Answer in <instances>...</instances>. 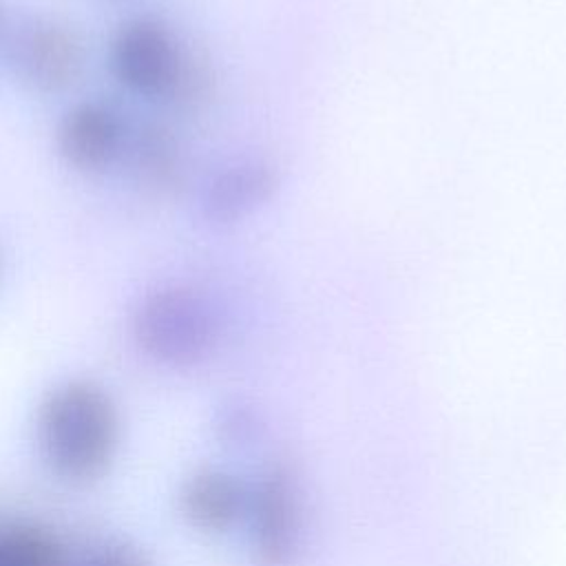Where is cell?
Listing matches in <instances>:
<instances>
[{
  "mask_svg": "<svg viewBox=\"0 0 566 566\" xmlns=\"http://www.w3.org/2000/svg\"><path fill=\"white\" fill-rule=\"evenodd\" d=\"M38 444L46 467L66 482H91L113 462L119 444V411L95 380L55 385L38 411Z\"/></svg>",
  "mask_w": 566,
  "mask_h": 566,
  "instance_id": "1",
  "label": "cell"
},
{
  "mask_svg": "<svg viewBox=\"0 0 566 566\" xmlns=\"http://www.w3.org/2000/svg\"><path fill=\"white\" fill-rule=\"evenodd\" d=\"M111 69L130 93L192 111L214 88L210 64L155 15H135L119 24L111 40Z\"/></svg>",
  "mask_w": 566,
  "mask_h": 566,
  "instance_id": "2",
  "label": "cell"
},
{
  "mask_svg": "<svg viewBox=\"0 0 566 566\" xmlns=\"http://www.w3.org/2000/svg\"><path fill=\"white\" fill-rule=\"evenodd\" d=\"M221 316L214 303L190 285H164L148 292L133 314V336L155 363L188 369L206 363L221 343Z\"/></svg>",
  "mask_w": 566,
  "mask_h": 566,
  "instance_id": "3",
  "label": "cell"
},
{
  "mask_svg": "<svg viewBox=\"0 0 566 566\" xmlns=\"http://www.w3.org/2000/svg\"><path fill=\"white\" fill-rule=\"evenodd\" d=\"M84 42L60 20L38 18L11 40V66L22 84L38 93H64L84 71Z\"/></svg>",
  "mask_w": 566,
  "mask_h": 566,
  "instance_id": "4",
  "label": "cell"
},
{
  "mask_svg": "<svg viewBox=\"0 0 566 566\" xmlns=\"http://www.w3.org/2000/svg\"><path fill=\"white\" fill-rule=\"evenodd\" d=\"M259 559L265 566H287L301 542V500L296 480L283 467L265 471L250 491L248 513Z\"/></svg>",
  "mask_w": 566,
  "mask_h": 566,
  "instance_id": "5",
  "label": "cell"
},
{
  "mask_svg": "<svg viewBox=\"0 0 566 566\" xmlns=\"http://www.w3.org/2000/svg\"><path fill=\"white\" fill-rule=\"evenodd\" d=\"M281 188L279 168L265 157H239L217 168L201 188V217L214 228L237 226L261 212Z\"/></svg>",
  "mask_w": 566,
  "mask_h": 566,
  "instance_id": "6",
  "label": "cell"
},
{
  "mask_svg": "<svg viewBox=\"0 0 566 566\" xmlns=\"http://www.w3.org/2000/svg\"><path fill=\"white\" fill-rule=\"evenodd\" d=\"M128 126L122 113L102 99L73 104L60 119L55 146L66 166L77 172H102L124 157Z\"/></svg>",
  "mask_w": 566,
  "mask_h": 566,
  "instance_id": "7",
  "label": "cell"
},
{
  "mask_svg": "<svg viewBox=\"0 0 566 566\" xmlns=\"http://www.w3.org/2000/svg\"><path fill=\"white\" fill-rule=\"evenodd\" d=\"M137 186L157 197L177 195L186 181V157L175 133L159 124L146 122L128 135L124 150Z\"/></svg>",
  "mask_w": 566,
  "mask_h": 566,
  "instance_id": "8",
  "label": "cell"
},
{
  "mask_svg": "<svg viewBox=\"0 0 566 566\" xmlns=\"http://www.w3.org/2000/svg\"><path fill=\"white\" fill-rule=\"evenodd\" d=\"M250 491L221 469H199L190 473L179 491L184 517L199 531L221 533L248 513Z\"/></svg>",
  "mask_w": 566,
  "mask_h": 566,
  "instance_id": "9",
  "label": "cell"
},
{
  "mask_svg": "<svg viewBox=\"0 0 566 566\" xmlns=\"http://www.w3.org/2000/svg\"><path fill=\"white\" fill-rule=\"evenodd\" d=\"M0 566H66V553L53 533L15 524L0 533Z\"/></svg>",
  "mask_w": 566,
  "mask_h": 566,
  "instance_id": "10",
  "label": "cell"
},
{
  "mask_svg": "<svg viewBox=\"0 0 566 566\" xmlns=\"http://www.w3.org/2000/svg\"><path fill=\"white\" fill-rule=\"evenodd\" d=\"M77 566H150L146 555L122 539H108L93 546Z\"/></svg>",
  "mask_w": 566,
  "mask_h": 566,
  "instance_id": "11",
  "label": "cell"
},
{
  "mask_svg": "<svg viewBox=\"0 0 566 566\" xmlns=\"http://www.w3.org/2000/svg\"><path fill=\"white\" fill-rule=\"evenodd\" d=\"M221 431L230 440H245L254 427L252 413L245 407L232 405L221 413Z\"/></svg>",
  "mask_w": 566,
  "mask_h": 566,
  "instance_id": "12",
  "label": "cell"
},
{
  "mask_svg": "<svg viewBox=\"0 0 566 566\" xmlns=\"http://www.w3.org/2000/svg\"><path fill=\"white\" fill-rule=\"evenodd\" d=\"M2 27H4V15H2V9H0V35H2Z\"/></svg>",
  "mask_w": 566,
  "mask_h": 566,
  "instance_id": "13",
  "label": "cell"
},
{
  "mask_svg": "<svg viewBox=\"0 0 566 566\" xmlns=\"http://www.w3.org/2000/svg\"><path fill=\"white\" fill-rule=\"evenodd\" d=\"M0 276H2V252H0Z\"/></svg>",
  "mask_w": 566,
  "mask_h": 566,
  "instance_id": "14",
  "label": "cell"
}]
</instances>
